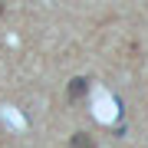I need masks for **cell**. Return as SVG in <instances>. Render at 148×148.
<instances>
[{"mask_svg": "<svg viewBox=\"0 0 148 148\" xmlns=\"http://www.w3.org/2000/svg\"><path fill=\"white\" fill-rule=\"evenodd\" d=\"M86 95H89V79H86V76L69 79V86H66V102H82Z\"/></svg>", "mask_w": 148, "mask_h": 148, "instance_id": "1", "label": "cell"}, {"mask_svg": "<svg viewBox=\"0 0 148 148\" xmlns=\"http://www.w3.org/2000/svg\"><path fill=\"white\" fill-rule=\"evenodd\" d=\"M0 13H3V3H0Z\"/></svg>", "mask_w": 148, "mask_h": 148, "instance_id": "3", "label": "cell"}, {"mask_svg": "<svg viewBox=\"0 0 148 148\" xmlns=\"http://www.w3.org/2000/svg\"><path fill=\"white\" fill-rule=\"evenodd\" d=\"M69 148H95V138L89 132H76L73 138H69Z\"/></svg>", "mask_w": 148, "mask_h": 148, "instance_id": "2", "label": "cell"}]
</instances>
